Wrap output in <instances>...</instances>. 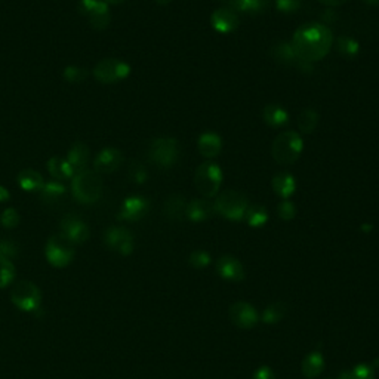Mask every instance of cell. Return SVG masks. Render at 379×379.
I'll return each instance as SVG.
<instances>
[{"label": "cell", "instance_id": "obj_1", "mask_svg": "<svg viewBox=\"0 0 379 379\" xmlns=\"http://www.w3.org/2000/svg\"><path fill=\"white\" fill-rule=\"evenodd\" d=\"M332 30L320 22H305L299 26L292 38V49L304 63H319L334 46Z\"/></svg>", "mask_w": 379, "mask_h": 379}, {"label": "cell", "instance_id": "obj_2", "mask_svg": "<svg viewBox=\"0 0 379 379\" xmlns=\"http://www.w3.org/2000/svg\"><path fill=\"white\" fill-rule=\"evenodd\" d=\"M71 191L75 199L82 205H92L98 202L103 195L101 175L89 169L76 172L71 181Z\"/></svg>", "mask_w": 379, "mask_h": 379}, {"label": "cell", "instance_id": "obj_3", "mask_svg": "<svg viewBox=\"0 0 379 379\" xmlns=\"http://www.w3.org/2000/svg\"><path fill=\"white\" fill-rule=\"evenodd\" d=\"M304 151V140L295 131H286L273 141L272 156L278 165H293Z\"/></svg>", "mask_w": 379, "mask_h": 379}, {"label": "cell", "instance_id": "obj_4", "mask_svg": "<svg viewBox=\"0 0 379 379\" xmlns=\"http://www.w3.org/2000/svg\"><path fill=\"white\" fill-rule=\"evenodd\" d=\"M223 169L214 161H206L194 172V187L205 199H215L223 186Z\"/></svg>", "mask_w": 379, "mask_h": 379}, {"label": "cell", "instance_id": "obj_5", "mask_svg": "<svg viewBox=\"0 0 379 379\" xmlns=\"http://www.w3.org/2000/svg\"><path fill=\"white\" fill-rule=\"evenodd\" d=\"M249 207V200L244 194L236 190L219 193L214 202L215 214L221 215L228 221H241Z\"/></svg>", "mask_w": 379, "mask_h": 379}, {"label": "cell", "instance_id": "obj_6", "mask_svg": "<svg viewBox=\"0 0 379 379\" xmlns=\"http://www.w3.org/2000/svg\"><path fill=\"white\" fill-rule=\"evenodd\" d=\"M179 142L175 138L161 137L151 141L149 147L150 162L162 169H169L179 161Z\"/></svg>", "mask_w": 379, "mask_h": 379}, {"label": "cell", "instance_id": "obj_7", "mask_svg": "<svg viewBox=\"0 0 379 379\" xmlns=\"http://www.w3.org/2000/svg\"><path fill=\"white\" fill-rule=\"evenodd\" d=\"M131 66L124 59L105 58L94 68V77L104 84H113L125 80L131 75Z\"/></svg>", "mask_w": 379, "mask_h": 379}, {"label": "cell", "instance_id": "obj_8", "mask_svg": "<svg viewBox=\"0 0 379 379\" xmlns=\"http://www.w3.org/2000/svg\"><path fill=\"white\" fill-rule=\"evenodd\" d=\"M10 301L21 311H34L42 304V292L29 280H22L10 290Z\"/></svg>", "mask_w": 379, "mask_h": 379}, {"label": "cell", "instance_id": "obj_9", "mask_svg": "<svg viewBox=\"0 0 379 379\" xmlns=\"http://www.w3.org/2000/svg\"><path fill=\"white\" fill-rule=\"evenodd\" d=\"M45 256L47 262L57 268H64L71 264L75 258V249L63 235H55L49 237L45 248Z\"/></svg>", "mask_w": 379, "mask_h": 379}, {"label": "cell", "instance_id": "obj_10", "mask_svg": "<svg viewBox=\"0 0 379 379\" xmlns=\"http://www.w3.org/2000/svg\"><path fill=\"white\" fill-rule=\"evenodd\" d=\"M77 9L82 17L88 18L94 30L103 31L110 26L112 15H110L108 5L104 0H80Z\"/></svg>", "mask_w": 379, "mask_h": 379}, {"label": "cell", "instance_id": "obj_11", "mask_svg": "<svg viewBox=\"0 0 379 379\" xmlns=\"http://www.w3.org/2000/svg\"><path fill=\"white\" fill-rule=\"evenodd\" d=\"M61 235H63L70 243L73 244H80L84 243L89 236L91 231L87 223L82 221V219L76 215H66L63 219H61Z\"/></svg>", "mask_w": 379, "mask_h": 379}, {"label": "cell", "instance_id": "obj_12", "mask_svg": "<svg viewBox=\"0 0 379 379\" xmlns=\"http://www.w3.org/2000/svg\"><path fill=\"white\" fill-rule=\"evenodd\" d=\"M107 246L121 255H131L133 251V235L125 227H110L104 233Z\"/></svg>", "mask_w": 379, "mask_h": 379}, {"label": "cell", "instance_id": "obj_13", "mask_svg": "<svg viewBox=\"0 0 379 379\" xmlns=\"http://www.w3.org/2000/svg\"><path fill=\"white\" fill-rule=\"evenodd\" d=\"M150 203L142 195H129L121 203L120 212L117 214V218L121 221L128 223H137L149 214Z\"/></svg>", "mask_w": 379, "mask_h": 379}, {"label": "cell", "instance_id": "obj_14", "mask_svg": "<svg viewBox=\"0 0 379 379\" xmlns=\"http://www.w3.org/2000/svg\"><path fill=\"white\" fill-rule=\"evenodd\" d=\"M230 320L239 329H252L260 322V314L249 302L239 301L230 307Z\"/></svg>", "mask_w": 379, "mask_h": 379}, {"label": "cell", "instance_id": "obj_15", "mask_svg": "<svg viewBox=\"0 0 379 379\" xmlns=\"http://www.w3.org/2000/svg\"><path fill=\"white\" fill-rule=\"evenodd\" d=\"M124 163V153L114 147H105L96 154L94 169L98 174H113Z\"/></svg>", "mask_w": 379, "mask_h": 379}, {"label": "cell", "instance_id": "obj_16", "mask_svg": "<svg viewBox=\"0 0 379 379\" xmlns=\"http://www.w3.org/2000/svg\"><path fill=\"white\" fill-rule=\"evenodd\" d=\"M211 26L219 34H230L240 27V18L235 10L223 6L212 12Z\"/></svg>", "mask_w": 379, "mask_h": 379}, {"label": "cell", "instance_id": "obj_17", "mask_svg": "<svg viewBox=\"0 0 379 379\" xmlns=\"http://www.w3.org/2000/svg\"><path fill=\"white\" fill-rule=\"evenodd\" d=\"M216 272L223 278L228 282H241L244 278V268L243 264L231 255H223L221 258L216 261Z\"/></svg>", "mask_w": 379, "mask_h": 379}, {"label": "cell", "instance_id": "obj_18", "mask_svg": "<svg viewBox=\"0 0 379 379\" xmlns=\"http://www.w3.org/2000/svg\"><path fill=\"white\" fill-rule=\"evenodd\" d=\"M214 203L209 199H193L186 206V218L191 223H205L214 216Z\"/></svg>", "mask_w": 379, "mask_h": 379}, {"label": "cell", "instance_id": "obj_19", "mask_svg": "<svg viewBox=\"0 0 379 379\" xmlns=\"http://www.w3.org/2000/svg\"><path fill=\"white\" fill-rule=\"evenodd\" d=\"M198 150L205 158L214 161L223 151V140L215 132H203L198 140Z\"/></svg>", "mask_w": 379, "mask_h": 379}, {"label": "cell", "instance_id": "obj_20", "mask_svg": "<svg viewBox=\"0 0 379 379\" xmlns=\"http://www.w3.org/2000/svg\"><path fill=\"white\" fill-rule=\"evenodd\" d=\"M272 187L276 195L282 200H289L297 191V179L290 172H278L272 179Z\"/></svg>", "mask_w": 379, "mask_h": 379}, {"label": "cell", "instance_id": "obj_21", "mask_svg": "<svg viewBox=\"0 0 379 379\" xmlns=\"http://www.w3.org/2000/svg\"><path fill=\"white\" fill-rule=\"evenodd\" d=\"M325 369V357L319 350L310 351L301 362V373L307 379H317Z\"/></svg>", "mask_w": 379, "mask_h": 379}, {"label": "cell", "instance_id": "obj_22", "mask_svg": "<svg viewBox=\"0 0 379 379\" xmlns=\"http://www.w3.org/2000/svg\"><path fill=\"white\" fill-rule=\"evenodd\" d=\"M262 120L267 126L273 129L285 128L289 124L288 110L278 104H267L262 110Z\"/></svg>", "mask_w": 379, "mask_h": 379}, {"label": "cell", "instance_id": "obj_23", "mask_svg": "<svg viewBox=\"0 0 379 379\" xmlns=\"http://www.w3.org/2000/svg\"><path fill=\"white\" fill-rule=\"evenodd\" d=\"M224 8L235 10L236 14H261L268 8V0H221Z\"/></svg>", "mask_w": 379, "mask_h": 379}, {"label": "cell", "instance_id": "obj_24", "mask_svg": "<svg viewBox=\"0 0 379 379\" xmlns=\"http://www.w3.org/2000/svg\"><path fill=\"white\" fill-rule=\"evenodd\" d=\"M272 55H273V58L277 61V63L298 66L301 70H304L307 66H309V67L311 66V64H309V63H304V61H301V59L295 55V52H293L292 45L288 43V42H278V43L272 49Z\"/></svg>", "mask_w": 379, "mask_h": 379}, {"label": "cell", "instance_id": "obj_25", "mask_svg": "<svg viewBox=\"0 0 379 379\" xmlns=\"http://www.w3.org/2000/svg\"><path fill=\"white\" fill-rule=\"evenodd\" d=\"M67 162L73 166V169L76 170V172H80L84 168H87L88 162H89V149L87 144L83 142H75L67 153Z\"/></svg>", "mask_w": 379, "mask_h": 379}, {"label": "cell", "instance_id": "obj_26", "mask_svg": "<svg viewBox=\"0 0 379 379\" xmlns=\"http://www.w3.org/2000/svg\"><path fill=\"white\" fill-rule=\"evenodd\" d=\"M46 168L49 170V174H51L58 181L70 179L76 174V170L73 169V166L67 162V158H61V157L49 158L47 163H46Z\"/></svg>", "mask_w": 379, "mask_h": 379}, {"label": "cell", "instance_id": "obj_27", "mask_svg": "<svg viewBox=\"0 0 379 379\" xmlns=\"http://www.w3.org/2000/svg\"><path fill=\"white\" fill-rule=\"evenodd\" d=\"M18 184L24 191H40L45 186L43 177L34 169H24L18 174Z\"/></svg>", "mask_w": 379, "mask_h": 379}, {"label": "cell", "instance_id": "obj_28", "mask_svg": "<svg viewBox=\"0 0 379 379\" xmlns=\"http://www.w3.org/2000/svg\"><path fill=\"white\" fill-rule=\"evenodd\" d=\"M336 52L345 59L356 58L360 52V43L357 39L351 38V36H339V38L334 42Z\"/></svg>", "mask_w": 379, "mask_h": 379}, {"label": "cell", "instance_id": "obj_29", "mask_svg": "<svg viewBox=\"0 0 379 379\" xmlns=\"http://www.w3.org/2000/svg\"><path fill=\"white\" fill-rule=\"evenodd\" d=\"M243 219L248 223L249 227L261 228L268 223V211L262 205H249Z\"/></svg>", "mask_w": 379, "mask_h": 379}, {"label": "cell", "instance_id": "obj_30", "mask_svg": "<svg viewBox=\"0 0 379 379\" xmlns=\"http://www.w3.org/2000/svg\"><path fill=\"white\" fill-rule=\"evenodd\" d=\"M186 200L181 198L179 194H174L166 200L165 203V215L169 219H174V221H179L182 216H186Z\"/></svg>", "mask_w": 379, "mask_h": 379}, {"label": "cell", "instance_id": "obj_31", "mask_svg": "<svg viewBox=\"0 0 379 379\" xmlns=\"http://www.w3.org/2000/svg\"><path fill=\"white\" fill-rule=\"evenodd\" d=\"M319 113L315 112V110L313 108H305L302 110V112L299 113L298 116V129L305 133V135H310V133H313L317 128V125H319Z\"/></svg>", "mask_w": 379, "mask_h": 379}, {"label": "cell", "instance_id": "obj_32", "mask_svg": "<svg viewBox=\"0 0 379 379\" xmlns=\"http://www.w3.org/2000/svg\"><path fill=\"white\" fill-rule=\"evenodd\" d=\"M66 195V187L59 181L45 182L43 188L40 190V198L46 203H55Z\"/></svg>", "mask_w": 379, "mask_h": 379}, {"label": "cell", "instance_id": "obj_33", "mask_svg": "<svg viewBox=\"0 0 379 379\" xmlns=\"http://www.w3.org/2000/svg\"><path fill=\"white\" fill-rule=\"evenodd\" d=\"M288 313V305L285 302H274L262 311L261 320L267 325H276L285 319Z\"/></svg>", "mask_w": 379, "mask_h": 379}, {"label": "cell", "instance_id": "obj_34", "mask_svg": "<svg viewBox=\"0 0 379 379\" xmlns=\"http://www.w3.org/2000/svg\"><path fill=\"white\" fill-rule=\"evenodd\" d=\"M339 379H375V368L369 363H359L342 372Z\"/></svg>", "mask_w": 379, "mask_h": 379}, {"label": "cell", "instance_id": "obj_35", "mask_svg": "<svg viewBox=\"0 0 379 379\" xmlns=\"http://www.w3.org/2000/svg\"><path fill=\"white\" fill-rule=\"evenodd\" d=\"M15 278V267L10 260L0 255V289L8 288Z\"/></svg>", "mask_w": 379, "mask_h": 379}, {"label": "cell", "instance_id": "obj_36", "mask_svg": "<svg viewBox=\"0 0 379 379\" xmlns=\"http://www.w3.org/2000/svg\"><path fill=\"white\" fill-rule=\"evenodd\" d=\"M63 77L68 83H80L83 80H87L88 71L79 66H67L63 71Z\"/></svg>", "mask_w": 379, "mask_h": 379}, {"label": "cell", "instance_id": "obj_37", "mask_svg": "<svg viewBox=\"0 0 379 379\" xmlns=\"http://www.w3.org/2000/svg\"><path fill=\"white\" fill-rule=\"evenodd\" d=\"M277 215L280 219L283 221H292L293 218L297 216V206L290 199L289 200H282L277 206Z\"/></svg>", "mask_w": 379, "mask_h": 379}, {"label": "cell", "instance_id": "obj_38", "mask_svg": "<svg viewBox=\"0 0 379 379\" xmlns=\"http://www.w3.org/2000/svg\"><path fill=\"white\" fill-rule=\"evenodd\" d=\"M21 221V216L15 207H8L0 215V224H2L5 228H15Z\"/></svg>", "mask_w": 379, "mask_h": 379}, {"label": "cell", "instance_id": "obj_39", "mask_svg": "<svg viewBox=\"0 0 379 379\" xmlns=\"http://www.w3.org/2000/svg\"><path fill=\"white\" fill-rule=\"evenodd\" d=\"M129 177L133 182H137V184H144L149 178V174H147V169L144 168L142 163L140 162H132L129 166Z\"/></svg>", "mask_w": 379, "mask_h": 379}, {"label": "cell", "instance_id": "obj_40", "mask_svg": "<svg viewBox=\"0 0 379 379\" xmlns=\"http://www.w3.org/2000/svg\"><path fill=\"white\" fill-rule=\"evenodd\" d=\"M190 265L194 268H205L211 264V255L206 251H193L190 253Z\"/></svg>", "mask_w": 379, "mask_h": 379}, {"label": "cell", "instance_id": "obj_41", "mask_svg": "<svg viewBox=\"0 0 379 379\" xmlns=\"http://www.w3.org/2000/svg\"><path fill=\"white\" fill-rule=\"evenodd\" d=\"M276 9L283 14H293L301 9L302 0H274Z\"/></svg>", "mask_w": 379, "mask_h": 379}, {"label": "cell", "instance_id": "obj_42", "mask_svg": "<svg viewBox=\"0 0 379 379\" xmlns=\"http://www.w3.org/2000/svg\"><path fill=\"white\" fill-rule=\"evenodd\" d=\"M17 253H18V248L14 241H10V240L0 241V255L5 256V258L8 260L14 258V256H17Z\"/></svg>", "mask_w": 379, "mask_h": 379}, {"label": "cell", "instance_id": "obj_43", "mask_svg": "<svg viewBox=\"0 0 379 379\" xmlns=\"http://www.w3.org/2000/svg\"><path fill=\"white\" fill-rule=\"evenodd\" d=\"M253 379H277L276 373L268 366H260L253 373Z\"/></svg>", "mask_w": 379, "mask_h": 379}, {"label": "cell", "instance_id": "obj_44", "mask_svg": "<svg viewBox=\"0 0 379 379\" xmlns=\"http://www.w3.org/2000/svg\"><path fill=\"white\" fill-rule=\"evenodd\" d=\"M317 2L325 5V6H341V5H344L345 2H348V0H317Z\"/></svg>", "mask_w": 379, "mask_h": 379}, {"label": "cell", "instance_id": "obj_45", "mask_svg": "<svg viewBox=\"0 0 379 379\" xmlns=\"http://www.w3.org/2000/svg\"><path fill=\"white\" fill-rule=\"evenodd\" d=\"M9 198H10V194H9L8 188H6V187H3V186H0V203H5V202H8V200H9Z\"/></svg>", "mask_w": 379, "mask_h": 379}, {"label": "cell", "instance_id": "obj_46", "mask_svg": "<svg viewBox=\"0 0 379 379\" xmlns=\"http://www.w3.org/2000/svg\"><path fill=\"white\" fill-rule=\"evenodd\" d=\"M104 2H105L107 5H120V3L126 2V0H104Z\"/></svg>", "mask_w": 379, "mask_h": 379}, {"label": "cell", "instance_id": "obj_47", "mask_svg": "<svg viewBox=\"0 0 379 379\" xmlns=\"http://www.w3.org/2000/svg\"><path fill=\"white\" fill-rule=\"evenodd\" d=\"M154 2L157 5H161V6H166V5H169L170 2H172V0H154Z\"/></svg>", "mask_w": 379, "mask_h": 379}, {"label": "cell", "instance_id": "obj_48", "mask_svg": "<svg viewBox=\"0 0 379 379\" xmlns=\"http://www.w3.org/2000/svg\"><path fill=\"white\" fill-rule=\"evenodd\" d=\"M368 5H373V6H378L379 5V0H364Z\"/></svg>", "mask_w": 379, "mask_h": 379}]
</instances>
